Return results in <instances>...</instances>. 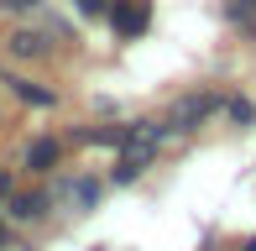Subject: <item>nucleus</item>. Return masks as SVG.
Masks as SVG:
<instances>
[{"label":"nucleus","instance_id":"nucleus-9","mask_svg":"<svg viewBox=\"0 0 256 251\" xmlns=\"http://www.w3.org/2000/svg\"><path fill=\"white\" fill-rule=\"evenodd\" d=\"M0 194H10V173H0Z\"/></svg>","mask_w":256,"mask_h":251},{"label":"nucleus","instance_id":"nucleus-8","mask_svg":"<svg viewBox=\"0 0 256 251\" xmlns=\"http://www.w3.org/2000/svg\"><path fill=\"white\" fill-rule=\"evenodd\" d=\"M230 116H236L240 126H246V120H251V105H246V100H230Z\"/></svg>","mask_w":256,"mask_h":251},{"label":"nucleus","instance_id":"nucleus-5","mask_svg":"<svg viewBox=\"0 0 256 251\" xmlns=\"http://www.w3.org/2000/svg\"><path fill=\"white\" fill-rule=\"evenodd\" d=\"M10 89H16L26 105H52V89H37V84H21V78H10Z\"/></svg>","mask_w":256,"mask_h":251},{"label":"nucleus","instance_id":"nucleus-10","mask_svg":"<svg viewBox=\"0 0 256 251\" xmlns=\"http://www.w3.org/2000/svg\"><path fill=\"white\" fill-rule=\"evenodd\" d=\"M240 251H256V236H251V241H246V246H240Z\"/></svg>","mask_w":256,"mask_h":251},{"label":"nucleus","instance_id":"nucleus-2","mask_svg":"<svg viewBox=\"0 0 256 251\" xmlns=\"http://www.w3.org/2000/svg\"><path fill=\"white\" fill-rule=\"evenodd\" d=\"M209 110H214V100H209V94H194V100H183V105L172 110V126H178V131H188V126L204 120Z\"/></svg>","mask_w":256,"mask_h":251},{"label":"nucleus","instance_id":"nucleus-6","mask_svg":"<svg viewBox=\"0 0 256 251\" xmlns=\"http://www.w3.org/2000/svg\"><path fill=\"white\" fill-rule=\"evenodd\" d=\"M94 199H100V184H94V178H78V184H74V204H78V210H89Z\"/></svg>","mask_w":256,"mask_h":251},{"label":"nucleus","instance_id":"nucleus-12","mask_svg":"<svg viewBox=\"0 0 256 251\" xmlns=\"http://www.w3.org/2000/svg\"><path fill=\"white\" fill-rule=\"evenodd\" d=\"M0 246H6V225H0Z\"/></svg>","mask_w":256,"mask_h":251},{"label":"nucleus","instance_id":"nucleus-11","mask_svg":"<svg viewBox=\"0 0 256 251\" xmlns=\"http://www.w3.org/2000/svg\"><path fill=\"white\" fill-rule=\"evenodd\" d=\"M6 6H32V0H6Z\"/></svg>","mask_w":256,"mask_h":251},{"label":"nucleus","instance_id":"nucleus-1","mask_svg":"<svg viewBox=\"0 0 256 251\" xmlns=\"http://www.w3.org/2000/svg\"><path fill=\"white\" fill-rule=\"evenodd\" d=\"M110 21H115L120 37H142V32H146V6H142V0H115Z\"/></svg>","mask_w":256,"mask_h":251},{"label":"nucleus","instance_id":"nucleus-7","mask_svg":"<svg viewBox=\"0 0 256 251\" xmlns=\"http://www.w3.org/2000/svg\"><path fill=\"white\" fill-rule=\"evenodd\" d=\"M16 52H42V42L32 37V32H21V37H16Z\"/></svg>","mask_w":256,"mask_h":251},{"label":"nucleus","instance_id":"nucleus-4","mask_svg":"<svg viewBox=\"0 0 256 251\" xmlns=\"http://www.w3.org/2000/svg\"><path fill=\"white\" fill-rule=\"evenodd\" d=\"M26 162H32V168H52V162H58V142H32Z\"/></svg>","mask_w":256,"mask_h":251},{"label":"nucleus","instance_id":"nucleus-3","mask_svg":"<svg viewBox=\"0 0 256 251\" xmlns=\"http://www.w3.org/2000/svg\"><path fill=\"white\" fill-rule=\"evenodd\" d=\"M42 204H48L42 194H21V199H10V214H16V220H37Z\"/></svg>","mask_w":256,"mask_h":251}]
</instances>
